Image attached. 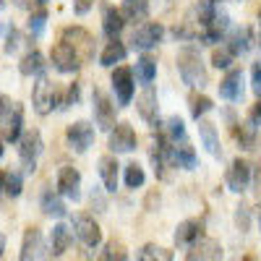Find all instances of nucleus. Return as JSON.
Instances as JSON below:
<instances>
[{
    "label": "nucleus",
    "mask_w": 261,
    "mask_h": 261,
    "mask_svg": "<svg viewBox=\"0 0 261 261\" xmlns=\"http://www.w3.org/2000/svg\"><path fill=\"white\" fill-rule=\"evenodd\" d=\"M178 71H180V79L188 86H204L206 84V68H204L199 53L191 50V47L178 53Z\"/></svg>",
    "instance_id": "obj_1"
},
{
    "label": "nucleus",
    "mask_w": 261,
    "mask_h": 261,
    "mask_svg": "<svg viewBox=\"0 0 261 261\" xmlns=\"http://www.w3.org/2000/svg\"><path fill=\"white\" fill-rule=\"evenodd\" d=\"M32 102H34V110L39 115H47L53 107H58L63 102V94L60 89L45 76H39V81L34 84V92H32Z\"/></svg>",
    "instance_id": "obj_2"
},
{
    "label": "nucleus",
    "mask_w": 261,
    "mask_h": 261,
    "mask_svg": "<svg viewBox=\"0 0 261 261\" xmlns=\"http://www.w3.org/2000/svg\"><path fill=\"white\" fill-rule=\"evenodd\" d=\"M63 42L65 45H71L73 53L79 55V60H92L94 58V37L81 29V27H68V29H63Z\"/></svg>",
    "instance_id": "obj_3"
},
{
    "label": "nucleus",
    "mask_w": 261,
    "mask_h": 261,
    "mask_svg": "<svg viewBox=\"0 0 261 261\" xmlns=\"http://www.w3.org/2000/svg\"><path fill=\"white\" fill-rule=\"evenodd\" d=\"M39 151H42V136H39V130H34V128L32 130H24L21 139H18V157H21V162H24L27 172L34 170Z\"/></svg>",
    "instance_id": "obj_4"
},
{
    "label": "nucleus",
    "mask_w": 261,
    "mask_h": 261,
    "mask_svg": "<svg viewBox=\"0 0 261 261\" xmlns=\"http://www.w3.org/2000/svg\"><path fill=\"white\" fill-rule=\"evenodd\" d=\"M151 162H154L157 178L167 180V178H170V167L175 165V149L170 146V141H167L165 136H157L154 151H151Z\"/></svg>",
    "instance_id": "obj_5"
},
{
    "label": "nucleus",
    "mask_w": 261,
    "mask_h": 261,
    "mask_svg": "<svg viewBox=\"0 0 261 261\" xmlns=\"http://www.w3.org/2000/svg\"><path fill=\"white\" fill-rule=\"evenodd\" d=\"M73 230L79 235V241L86 246V248H97L102 243V230L99 225L92 220L89 214H79L76 220H73Z\"/></svg>",
    "instance_id": "obj_6"
},
{
    "label": "nucleus",
    "mask_w": 261,
    "mask_h": 261,
    "mask_svg": "<svg viewBox=\"0 0 261 261\" xmlns=\"http://www.w3.org/2000/svg\"><path fill=\"white\" fill-rule=\"evenodd\" d=\"M58 188L60 193L65 196V199H71V201H79L81 199V172L76 167H60L58 172Z\"/></svg>",
    "instance_id": "obj_7"
},
{
    "label": "nucleus",
    "mask_w": 261,
    "mask_h": 261,
    "mask_svg": "<svg viewBox=\"0 0 261 261\" xmlns=\"http://www.w3.org/2000/svg\"><path fill=\"white\" fill-rule=\"evenodd\" d=\"M65 139H68V144L79 151H86L92 146V141H94V128L86 123V120H76L73 125H68V130H65Z\"/></svg>",
    "instance_id": "obj_8"
},
{
    "label": "nucleus",
    "mask_w": 261,
    "mask_h": 261,
    "mask_svg": "<svg viewBox=\"0 0 261 261\" xmlns=\"http://www.w3.org/2000/svg\"><path fill=\"white\" fill-rule=\"evenodd\" d=\"M21 128H24V107L13 102V110L0 120V136H3V141H18Z\"/></svg>",
    "instance_id": "obj_9"
},
{
    "label": "nucleus",
    "mask_w": 261,
    "mask_h": 261,
    "mask_svg": "<svg viewBox=\"0 0 261 261\" xmlns=\"http://www.w3.org/2000/svg\"><path fill=\"white\" fill-rule=\"evenodd\" d=\"M94 118L99 123L102 130H113L118 123H115V105L107 99V94H102L99 89H94Z\"/></svg>",
    "instance_id": "obj_10"
},
{
    "label": "nucleus",
    "mask_w": 261,
    "mask_h": 261,
    "mask_svg": "<svg viewBox=\"0 0 261 261\" xmlns=\"http://www.w3.org/2000/svg\"><path fill=\"white\" fill-rule=\"evenodd\" d=\"M53 65H55L60 73H73V71H79L81 60H79V55L73 53V47L65 45V42L60 39L58 45L53 47Z\"/></svg>",
    "instance_id": "obj_11"
},
{
    "label": "nucleus",
    "mask_w": 261,
    "mask_h": 261,
    "mask_svg": "<svg viewBox=\"0 0 261 261\" xmlns=\"http://www.w3.org/2000/svg\"><path fill=\"white\" fill-rule=\"evenodd\" d=\"M188 261H222V246L214 238H201L188 251Z\"/></svg>",
    "instance_id": "obj_12"
},
{
    "label": "nucleus",
    "mask_w": 261,
    "mask_h": 261,
    "mask_svg": "<svg viewBox=\"0 0 261 261\" xmlns=\"http://www.w3.org/2000/svg\"><path fill=\"white\" fill-rule=\"evenodd\" d=\"M113 89L118 94V105L125 107L130 102V97H134V73H130V68H125V65L115 68V73H113Z\"/></svg>",
    "instance_id": "obj_13"
},
{
    "label": "nucleus",
    "mask_w": 261,
    "mask_h": 261,
    "mask_svg": "<svg viewBox=\"0 0 261 261\" xmlns=\"http://www.w3.org/2000/svg\"><path fill=\"white\" fill-rule=\"evenodd\" d=\"M248 183H251V165L246 160H241V157L232 160V165L227 167V186H230V191L241 193V191L248 188Z\"/></svg>",
    "instance_id": "obj_14"
},
{
    "label": "nucleus",
    "mask_w": 261,
    "mask_h": 261,
    "mask_svg": "<svg viewBox=\"0 0 261 261\" xmlns=\"http://www.w3.org/2000/svg\"><path fill=\"white\" fill-rule=\"evenodd\" d=\"M162 27L160 24H141L136 32H134V37H130V42H134V47L136 50H151L157 45V42L162 39Z\"/></svg>",
    "instance_id": "obj_15"
},
{
    "label": "nucleus",
    "mask_w": 261,
    "mask_h": 261,
    "mask_svg": "<svg viewBox=\"0 0 261 261\" xmlns=\"http://www.w3.org/2000/svg\"><path fill=\"white\" fill-rule=\"evenodd\" d=\"M110 149L113 151H134L136 149V134L128 123H118L110 130Z\"/></svg>",
    "instance_id": "obj_16"
},
{
    "label": "nucleus",
    "mask_w": 261,
    "mask_h": 261,
    "mask_svg": "<svg viewBox=\"0 0 261 261\" xmlns=\"http://www.w3.org/2000/svg\"><path fill=\"white\" fill-rule=\"evenodd\" d=\"M220 94L225 99H230V102H238V99L243 97V73H241V68H232L220 81Z\"/></svg>",
    "instance_id": "obj_17"
},
{
    "label": "nucleus",
    "mask_w": 261,
    "mask_h": 261,
    "mask_svg": "<svg viewBox=\"0 0 261 261\" xmlns=\"http://www.w3.org/2000/svg\"><path fill=\"white\" fill-rule=\"evenodd\" d=\"M39 251H42V232L39 227H29L24 232V243H21V258L18 261H39Z\"/></svg>",
    "instance_id": "obj_18"
},
{
    "label": "nucleus",
    "mask_w": 261,
    "mask_h": 261,
    "mask_svg": "<svg viewBox=\"0 0 261 261\" xmlns=\"http://www.w3.org/2000/svg\"><path fill=\"white\" fill-rule=\"evenodd\" d=\"M201 232H204V222H201V220H186V222L178 225V230H175V243H178V246L199 243V241H201Z\"/></svg>",
    "instance_id": "obj_19"
},
{
    "label": "nucleus",
    "mask_w": 261,
    "mask_h": 261,
    "mask_svg": "<svg viewBox=\"0 0 261 261\" xmlns=\"http://www.w3.org/2000/svg\"><path fill=\"white\" fill-rule=\"evenodd\" d=\"M136 107H139V113H141L144 120L157 123V94H154V89H151V86H146V89L139 94Z\"/></svg>",
    "instance_id": "obj_20"
},
{
    "label": "nucleus",
    "mask_w": 261,
    "mask_h": 261,
    "mask_svg": "<svg viewBox=\"0 0 261 261\" xmlns=\"http://www.w3.org/2000/svg\"><path fill=\"white\" fill-rule=\"evenodd\" d=\"M99 175H102V183H105V191H115L118 188V160L105 154L99 157Z\"/></svg>",
    "instance_id": "obj_21"
},
{
    "label": "nucleus",
    "mask_w": 261,
    "mask_h": 261,
    "mask_svg": "<svg viewBox=\"0 0 261 261\" xmlns=\"http://www.w3.org/2000/svg\"><path fill=\"white\" fill-rule=\"evenodd\" d=\"M68 246H71V227L60 222V225L53 227V235H50V251H53L55 256H63L65 251H68Z\"/></svg>",
    "instance_id": "obj_22"
},
{
    "label": "nucleus",
    "mask_w": 261,
    "mask_h": 261,
    "mask_svg": "<svg viewBox=\"0 0 261 261\" xmlns=\"http://www.w3.org/2000/svg\"><path fill=\"white\" fill-rule=\"evenodd\" d=\"M123 27H125L123 13L115 11L113 6H107V8H105V16H102V29H105V34L110 37V39H115V37L123 32Z\"/></svg>",
    "instance_id": "obj_23"
},
{
    "label": "nucleus",
    "mask_w": 261,
    "mask_h": 261,
    "mask_svg": "<svg viewBox=\"0 0 261 261\" xmlns=\"http://www.w3.org/2000/svg\"><path fill=\"white\" fill-rule=\"evenodd\" d=\"M227 27H230V16H227L225 11H217V13H214V18L209 21V27L204 29V34H201V37H204L206 42H217V39H220V37L227 32Z\"/></svg>",
    "instance_id": "obj_24"
},
{
    "label": "nucleus",
    "mask_w": 261,
    "mask_h": 261,
    "mask_svg": "<svg viewBox=\"0 0 261 261\" xmlns=\"http://www.w3.org/2000/svg\"><path fill=\"white\" fill-rule=\"evenodd\" d=\"M18 71L24 73V76H42V71H45V58H42V53L29 50L24 58H21Z\"/></svg>",
    "instance_id": "obj_25"
},
{
    "label": "nucleus",
    "mask_w": 261,
    "mask_h": 261,
    "mask_svg": "<svg viewBox=\"0 0 261 261\" xmlns=\"http://www.w3.org/2000/svg\"><path fill=\"white\" fill-rule=\"evenodd\" d=\"M199 134H201V141H204V146H206L209 154H212V157H220V154H222V146H220V139H217L214 123L201 120V123H199Z\"/></svg>",
    "instance_id": "obj_26"
},
{
    "label": "nucleus",
    "mask_w": 261,
    "mask_h": 261,
    "mask_svg": "<svg viewBox=\"0 0 261 261\" xmlns=\"http://www.w3.org/2000/svg\"><path fill=\"white\" fill-rule=\"evenodd\" d=\"M230 55H243L251 50V29L243 27V29H235L232 37H230Z\"/></svg>",
    "instance_id": "obj_27"
},
{
    "label": "nucleus",
    "mask_w": 261,
    "mask_h": 261,
    "mask_svg": "<svg viewBox=\"0 0 261 261\" xmlns=\"http://www.w3.org/2000/svg\"><path fill=\"white\" fill-rule=\"evenodd\" d=\"M42 212H45L47 217H65V204H63V199L58 193H53V191H45L42 193Z\"/></svg>",
    "instance_id": "obj_28"
},
{
    "label": "nucleus",
    "mask_w": 261,
    "mask_h": 261,
    "mask_svg": "<svg viewBox=\"0 0 261 261\" xmlns=\"http://www.w3.org/2000/svg\"><path fill=\"white\" fill-rule=\"evenodd\" d=\"M149 13V3L146 0H123V18L130 21H141Z\"/></svg>",
    "instance_id": "obj_29"
},
{
    "label": "nucleus",
    "mask_w": 261,
    "mask_h": 261,
    "mask_svg": "<svg viewBox=\"0 0 261 261\" xmlns=\"http://www.w3.org/2000/svg\"><path fill=\"white\" fill-rule=\"evenodd\" d=\"M139 261H172V251H167L157 243H146L139 251Z\"/></svg>",
    "instance_id": "obj_30"
},
{
    "label": "nucleus",
    "mask_w": 261,
    "mask_h": 261,
    "mask_svg": "<svg viewBox=\"0 0 261 261\" xmlns=\"http://www.w3.org/2000/svg\"><path fill=\"white\" fill-rule=\"evenodd\" d=\"M123 58H125V47L120 45V42H118V39H113V42H110V45H107V47H105V53L99 55V63H102V65H107V68H110V65H115V63H120Z\"/></svg>",
    "instance_id": "obj_31"
},
{
    "label": "nucleus",
    "mask_w": 261,
    "mask_h": 261,
    "mask_svg": "<svg viewBox=\"0 0 261 261\" xmlns=\"http://www.w3.org/2000/svg\"><path fill=\"white\" fill-rule=\"evenodd\" d=\"M136 76H139V81L141 84H151V81H154V76H157V63L154 60H151L149 55H144L139 63H136Z\"/></svg>",
    "instance_id": "obj_32"
},
{
    "label": "nucleus",
    "mask_w": 261,
    "mask_h": 261,
    "mask_svg": "<svg viewBox=\"0 0 261 261\" xmlns=\"http://www.w3.org/2000/svg\"><path fill=\"white\" fill-rule=\"evenodd\" d=\"M175 165H180L186 170H193L196 167V151H193L191 144L183 141L180 146H175Z\"/></svg>",
    "instance_id": "obj_33"
},
{
    "label": "nucleus",
    "mask_w": 261,
    "mask_h": 261,
    "mask_svg": "<svg viewBox=\"0 0 261 261\" xmlns=\"http://www.w3.org/2000/svg\"><path fill=\"white\" fill-rule=\"evenodd\" d=\"M99 261H128L125 246L120 241H110V243L105 246V251L99 253Z\"/></svg>",
    "instance_id": "obj_34"
},
{
    "label": "nucleus",
    "mask_w": 261,
    "mask_h": 261,
    "mask_svg": "<svg viewBox=\"0 0 261 261\" xmlns=\"http://www.w3.org/2000/svg\"><path fill=\"white\" fill-rule=\"evenodd\" d=\"M235 139L243 149H253L256 144V128L251 123H243V125H235Z\"/></svg>",
    "instance_id": "obj_35"
},
{
    "label": "nucleus",
    "mask_w": 261,
    "mask_h": 261,
    "mask_svg": "<svg viewBox=\"0 0 261 261\" xmlns=\"http://www.w3.org/2000/svg\"><path fill=\"white\" fill-rule=\"evenodd\" d=\"M212 110V99L209 97H204V94H193L191 97V115L199 120L201 115H206Z\"/></svg>",
    "instance_id": "obj_36"
},
{
    "label": "nucleus",
    "mask_w": 261,
    "mask_h": 261,
    "mask_svg": "<svg viewBox=\"0 0 261 261\" xmlns=\"http://www.w3.org/2000/svg\"><path fill=\"white\" fill-rule=\"evenodd\" d=\"M125 186H128V188H139V186H144V170H141V165L130 162V165L125 167Z\"/></svg>",
    "instance_id": "obj_37"
},
{
    "label": "nucleus",
    "mask_w": 261,
    "mask_h": 261,
    "mask_svg": "<svg viewBox=\"0 0 261 261\" xmlns=\"http://www.w3.org/2000/svg\"><path fill=\"white\" fill-rule=\"evenodd\" d=\"M45 21H47V11L45 8H39V11H34L29 16V32H32V37H39L42 32H45Z\"/></svg>",
    "instance_id": "obj_38"
},
{
    "label": "nucleus",
    "mask_w": 261,
    "mask_h": 261,
    "mask_svg": "<svg viewBox=\"0 0 261 261\" xmlns=\"http://www.w3.org/2000/svg\"><path fill=\"white\" fill-rule=\"evenodd\" d=\"M21 186H24V183H21L18 172H8V175H6V186H3V193H8V196H13V199H16V196L21 193Z\"/></svg>",
    "instance_id": "obj_39"
},
{
    "label": "nucleus",
    "mask_w": 261,
    "mask_h": 261,
    "mask_svg": "<svg viewBox=\"0 0 261 261\" xmlns=\"http://www.w3.org/2000/svg\"><path fill=\"white\" fill-rule=\"evenodd\" d=\"M167 136H170L172 141H178V139L186 136V128H183V120H180V118H170V120H167Z\"/></svg>",
    "instance_id": "obj_40"
},
{
    "label": "nucleus",
    "mask_w": 261,
    "mask_h": 261,
    "mask_svg": "<svg viewBox=\"0 0 261 261\" xmlns=\"http://www.w3.org/2000/svg\"><path fill=\"white\" fill-rule=\"evenodd\" d=\"M212 63L217 65V68H230V63H232L230 50H214L212 53Z\"/></svg>",
    "instance_id": "obj_41"
},
{
    "label": "nucleus",
    "mask_w": 261,
    "mask_h": 261,
    "mask_svg": "<svg viewBox=\"0 0 261 261\" xmlns=\"http://www.w3.org/2000/svg\"><path fill=\"white\" fill-rule=\"evenodd\" d=\"M235 225L241 227V232H246L248 230V206H238V212H235Z\"/></svg>",
    "instance_id": "obj_42"
},
{
    "label": "nucleus",
    "mask_w": 261,
    "mask_h": 261,
    "mask_svg": "<svg viewBox=\"0 0 261 261\" xmlns=\"http://www.w3.org/2000/svg\"><path fill=\"white\" fill-rule=\"evenodd\" d=\"M76 102H79V84H71L68 92H65V97H63V102H60V107H71Z\"/></svg>",
    "instance_id": "obj_43"
},
{
    "label": "nucleus",
    "mask_w": 261,
    "mask_h": 261,
    "mask_svg": "<svg viewBox=\"0 0 261 261\" xmlns=\"http://www.w3.org/2000/svg\"><path fill=\"white\" fill-rule=\"evenodd\" d=\"M13 110V102H11V97H6L3 92H0V120H3L8 113Z\"/></svg>",
    "instance_id": "obj_44"
},
{
    "label": "nucleus",
    "mask_w": 261,
    "mask_h": 261,
    "mask_svg": "<svg viewBox=\"0 0 261 261\" xmlns=\"http://www.w3.org/2000/svg\"><path fill=\"white\" fill-rule=\"evenodd\" d=\"M251 73H253V92L261 97V63H253Z\"/></svg>",
    "instance_id": "obj_45"
},
{
    "label": "nucleus",
    "mask_w": 261,
    "mask_h": 261,
    "mask_svg": "<svg viewBox=\"0 0 261 261\" xmlns=\"http://www.w3.org/2000/svg\"><path fill=\"white\" fill-rule=\"evenodd\" d=\"M248 123L256 128V125H261V102H256L253 107H251V113H248Z\"/></svg>",
    "instance_id": "obj_46"
},
{
    "label": "nucleus",
    "mask_w": 261,
    "mask_h": 261,
    "mask_svg": "<svg viewBox=\"0 0 261 261\" xmlns=\"http://www.w3.org/2000/svg\"><path fill=\"white\" fill-rule=\"evenodd\" d=\"M154 204H160V193L151 191V193L146 196V209H154Z\"/></svg>",
    "instance_id": "obj_47"
},
{
    "label": "nucleus",
    "mask_w": 261,
    "mask_h": 261,
    "mask_svg": "<svg viewBox=\"0 0 261 261\" xmlns=\"http://www.w3.org/2000/svg\"><path fill=\"white\" fill-rule=\"evenodd\" d=\"M21 8H34V6H45V0H16Z\"/></svg>",
    "instance_id": "obj_48"
},
{
    "label": "nucleus",
    "mask_w": 261,
    "mask_h": 261,
    "mask_svg": "<svg viewBox=\"0 0 261 261\" xmlns=\"http://www.w3.org/2000/svg\"><path fill=\"white\" fill-rule=\"evenodd\" d=\"M92 6V0H76V13H86Z\"/></svg>",
    "instance_id": "obj_49"
},
{
    "label": "nucleus",
    "mask_w": 261,
    "mask_h": 261,
    "mask_svg": "<svg viewBox=\"0 0 261 261\" xmlns=\"http://www.w3.org/2000/svg\"><path fill=\"white\" fill-rule=\"evenodd\" d=\"M94 204H97V212H105V199H102L99 193H92V206Z\"/></svg>",
    "instance_id": "obj_50"
},
{
    "label": "nucleus",
    "mask_w": 261,
    "mask_h": 261,
    "mask_svg": "<svg viewBox=\"0 0 261 261\" xmlns=\"http://www.w3.org/2000/svg\"><path fill=\"white\" fill-rule=\"evenodd\" d=\"M6 175H8V172L0 170V193H3V186H6Z\"/></svg>",
    "instance_id": "obj_51"
},
{
    "label": "nucleus",
    "mask_w": 261,
    "mask_h": 261,
    "mask_svg": "<svg viewBox=\"0 0 261 261\" xmlns=\"http://www.w3.org/2000/svg\"><path fill=\"white\" fill-rule=\"evenodd\" d=\"M3 251H6V238H3V232H0V256H3Z\"/></svg>",
    "instance_id": "obj_52"
},
{
    "label": "nucleus",
    "mask_w": 261,
    "mask_h": 261,
    "mask_svg": "<svg viewBox=\"0 0 261 261\" xmlns=\"http://www.w3.org/2000/svg\"><path fill=\"white\" fill-rule=\"evenodd\" d=\"M6 8V0H0V11H3Z\"/></svg>",
    "instance_id": "obj_53"
},
{
    "label": "nucleus",
    "mask_w": 261,
    "mask_h": 261,
    "mask_svg": "<svg viewBox=\"0 0 261 261\" xmlns=\"http://www.w3.org/2000/svg\"><path fill=\"white\" fill-rule=\"evenodd\" d=\"M243 261H256V258H253V256H246V258H243Z\"/></svg>",
    "instance_id": "obj_54"
},
{
    "label": "nucleus",
    "mask_w": 261,
    "mask_h": 261,
    "mask_svg": "<svg viewBox=\"0 0 261 261\" xmlns=\"http://www.w3.org/2000/svg\"><path fill=\"white\" fill-rule=\"evenodd\" d=\"M0 157H3V144H0Z\"/></svg>",
    "instance_id": "obj_55"
},
{
    "label": "nucleus",
    "mask_w": 261,
    "mask_h": 261,
    "mask_svg": "<svg viewBox=\"0 0 261 261\" xmlns=\"http://www.w3.org/2000/svg\"><path fill=\"white\" fill-rule=\"evenodd\" d=\"M258 225H261V209H258Z\"/></svg>",
    "instance_id": "obj_56"
},
{
    "label": "nucleus",
    "mask_w": 261,
    "mask_h": 261,
    "mask_svg": "<svg viewBox=\"0 0 261 261\" xmlns=\"http://www.w3.org/2000/svg\"><path fill=\"white\" fill-rule=\"evenodd\" d=\"M258 18H261V11H258Z\"/></svg>",
    "instance_id": "obj_57"
},
{
    "label": "nucleus",
    "mask_w": 261,
    "mask_h": 261,
    "mask_svg": "<svg viewBox=\"0 0 261 261\" xmlns=\"http://www.w3.org/2000/svg\"><path fill=\"white\" fill-rule=\"evenodd\" d=\"M212 3H214V0H212Z\"/></svg>",
    "instance_id": "obj_58"
}]
</instances>
